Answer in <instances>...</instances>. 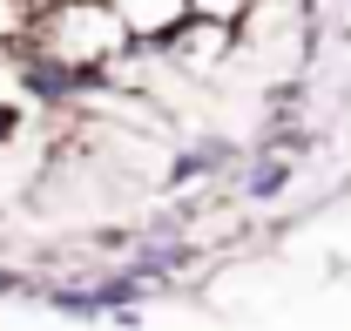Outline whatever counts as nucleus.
Listing matches in <instances>:
<instances>
[{"label": "nucleus", "instance_id": "nucleus-5", "mask_svg": "<svg viewBox=\"0 0 351 331\" xmlns=\"http://www.w3.org/2000/svg\"><path fill=\"white\" fill-rule=\"evenodd\" d=\"M250 190H257V196H277V190H284V163L257 169V183H250Z\"/></svg>", "mask_w": 351, "mask_h": 331}, {"label": "nucleus", "instance_id": "nucleus-2", "mask_svg": "<svg viewBox=\"0 0 351 331\" xmlns=\"http://www.w3.org/2000/svg\"><path fill=\"white\" fill-rule=\"evenodd\" d=\"M135 297V277H122V284H101V290H54L47 304H61V311H122Z\"/></svg>", "mask_w": 351, "mask_h": 331}, {"label": "nucleus", "instance_id": "nucleus-6", "mask_svg": "<svg viewBox=\"0 0 351 331\" xmlns=\"http://www.w3.org/2000/svg\"><path fill=\"white\" fill-rule=\"evenodd\" d=\"M27 290H34L27 277H14V271H0V297H27Z\"/></svg>", "mask_w": 351, "mask_h": 331}, {"label": "nucleus", "instance_id": "nucleus-3", "mask_svg": "<svg viewBox=\"0 0 351 331\" xmlns=\"http://www.w3.org/2000/svg\"><path fill=\"white\" fill-rule=\"evenodd\" d=\"M27 88H34V95H68V68H61V61H34V68H27Z\"/></svg>", "mask_w": 351, "mask_h": 331}, {"label": "nucleus", "instance_id": "nucleus-1", "mask_svg": "<svg viewBox=\"0 0 351 331\" xmlns=\"http://www.w3.org/2000/svg\"><path fill=\"white\" fill-rule=\"evenodd\" d=\"M108 7H115V21H122L129 34H169L189 0H108Z\"/></svg>", "mask_w": 351, "mask_h": 331}, {"label": "nucleus", "instance_id": "nucleus-7", "mask_svg": "<svg viewBox=\"0 0 351 331\" xmlns=\"http://www.w3.org/2000/svg\"><path fill=\"white\" fill-rule=\"evenodd\" d=\"M7 128H14V109H0V135H7Z\"/></svg>", "mask_w": 351, "mask_h": 331}, {"label": "nucleus", "instance_id": "nucleus-4", "mask_svg": "<svg viewBox=\"0 0 351 331\" xmlns=\"http://www.w3.org/2000/svg\"><path fill=\"white\" fill-rule=\"evenodd\" d=\"M196 7H203V14L217 21V27H230V21H237V14H243L250 0H196Z\"/></svg>", "mask_w": 351, "mask_h": 331}]
</instances>
